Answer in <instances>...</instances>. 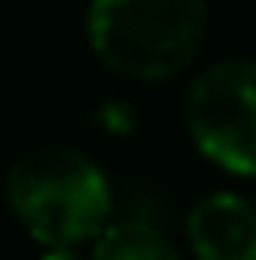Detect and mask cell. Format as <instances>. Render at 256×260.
Masks as SVG:
<instances>
[{
	"instance_id": "6da1fadb",
	"label": "cell",
	"mask_w": 256,
	"mask_h": 260,
	"mask_svg": "<svg viewBox=\"0 0 256 260\" xmlns=\"http://www.w3.org/2000/svg\"><path fill=\"white\" fill-rule=\"evenodd\" d=\"M8 208L46 249H76L109 226L113 189L76 147H34L8 170Z\"/></svg>"
},
{
	"instance_id": "7a4b0ae2",
	"label": "cell",
	"mask_w": 256,
	"mask_h": 260,
	"mask_svg": "<svg viewBox=\"0 0 256 260\" xmlns=\"http://www.w3.org/2000/svg\"><path fill=\"white\" fill-rule=\"evenodd\" d=\"M87 38L105 68L128 79H173L207 38V0H91Z\"/></svg>"
},
{
	"instance_id": "3957f363",
	"label": "cell",
	"mask_w": 256,
	"mask_h": 260,
	"mask_svg": "<svg viewBox=\"0 0 256 260\" xmlns=\"http://www.w3.org/2000/svg\"><path fill=\"white\" fill-rule=\"evenodd\" d=\"M185 128L200 155L256 177V60H218L185 94Z\"/></svg>"
},
{
	"instance_id": "277c9868",
	"label": "cell",
	"mask_w": 256,
	"mask_h": 260,
	"mask_svg": "<svg viewBox=\"0 0 256 260\" xmlns=\"http://www.w3.org/2000/svg\"><path fill=\"white\" fill-rule=\"evenodd\" d=\"M185 238L196 260H256V208L237 192H211L192 204Z\"/></svg>"
},
{
	"instance_id": "5b68a950",
	"label": "cell",
	"mask_w": 256,
	"mask_h": 260,
	"mask_svg": "<svg viewBox=\"0 0 256 260\" xmlns=\"http://www.w3.org/2000/svg\"><path fill=\"white\" fill-rule=\"evenodd\" d=\"M91 260H181V253L158 226L143 219H125V222H109L94 238Z\"/></svg>"
},
{
	"instance_id": "8992f818",
	"label": "cell",
	"mask_w": 256,
	"mask_h": 260,
	"mask_svg": "<svg viewBox=\"0 0 256 260\" xmlns=\"http://www.w3.org/2000/svg\"><path fill=\"white\" fill-rule=\"evenodd\" d=\"M42 260H83V256H79L76 249H46Z\"/></svg>"
}]
</instances>
